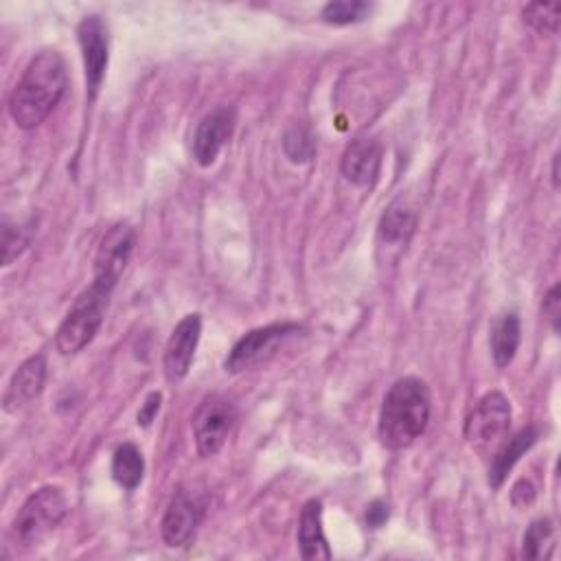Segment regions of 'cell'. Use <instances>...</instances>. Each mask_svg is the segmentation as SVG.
<instances>
[{
    "mask_svg": "<svg viewBox=\"0 0 561 561\" xmlns=\"http://www.w3.org/2000/svg\"><path fill=\"white\" fill-rule=\"evenodd\" d=\"M511 498H513V505L526 507V505H531V502L535 500V489H533V485H531L528 481H520V483L513 487Z\"/></svg>",
    "mask_w": 561,
    "mask_h": 561,
    "instance_id": "obj_27",
    "label": "cell"
},
{
    "mask_svg": "<svg viewBox=\"0 0 561 561\" xmlns=\"http://www.w3.org/2000/svg\"><path fill=\"white\" fill-rule=\"evenodd\" d=\"M298 548L301 557L309 561L318 559H331V548L324 537L322 528V505L320 500H309L298 520Z\"/></svg>",
    "mask_w": 561,
    "mask_h": 561,
    "instance_id": "obj_15",
    "label": "cell"
},
{
    "mask_svg": "<svg viewBox=\"0 0 561 561\" xmlns=\"http://www.w3.org/2000/svg\"><path fill=\"white\" fill-rule=\"evenodd\" d=\"M283 148H285V154L292 163H305L314 156V143H311L309 135L305 130H298V128H294L285 135Z\"/></svg>",
    "mask_w": 561,
    "mask_h": 561,
    "instance_id": "obj_23",
    "label": "cell"
},
{
    "mask_svg": "<svg viewBox=\"0 0 561 561\" xmlns=\"http://www.w3.org/2000/svg\"><path fill=\"white\" fill-rule=\"evenodd\" d=\"M29 246V238L23 229L5 224L3 227V266H12Z\"/></svg>",
    "mask_w": 561,
    "mask_h": 561,
    "instance_id": "obj_24",
    "label": "cell"
},
{
    "mask_svg": "<svg viewBox=\"0 0 561 561\" xmlns=\"http://www.w3.org/2000/svg\"><path fill=\"white\" fill-rule=\"evenodd\" d=\"M145 476V461L137 445L124 443L112 457V479L124 489H137Z\"/></svg>",
    "mask_w": 561,
    "mask_h": 561,
    "instance_id": "obj_19",
    "label": "cell"
},
{
    "mask_svg": "<svg viewBox=\"0 0 561 561\" xmlns=\"http://www.w3.org/2000/svg\"><path fill=\"white\" fill-rule=\"evenodd\" d=\"M554 548V526L550 520H537L524 533L522 554L526 559H548Z\"/></svg>",
    "mask_w": 561,
    "mask_h": 561,
    "instance_id": "obj_20",
    "label": "cell"
},
{
    "mask_svg": "<svg viewBox=\"0 0 561 561\" xmlns=\"http://www.w3.org/2000/svg\"><path fill=\"white\" fill-rule=\"evenodd\" d=\"M417 227V213L404 202H393L380 219V240L384 246H406Z\"/></svg>",
    "mask_w": 561,
    "mask_h": 561,
    "instance_id": "obj_18",
    "label": "cell"
},
{
    "mask_svg": "<svg viewBox=\"0 0 561 561\" xmlns=\"http://www.w3.org/2000/svg\"><path fill=\"white\" fill-rule=\"evenodd\" d=\"M544 316L550 322L552 331L559 333V320H561V290L559 285H552L550 292L544 298Z\"/></svg>",
    "mask_w": 561,
    "mask_h": 561,
    "instance_id": "obj_25",
    "label": "cell"
},
{
    "mask_svg": "<svg viewBox=\"0 0 561 561\" xmlns=\"http://www.w3.org/2000/svg\"><path fill=\"white\" fill-rule=\"evenodd\" d=\"M520 341H522V327H520L518 314L509 311V314H502L494 320V324H492V356H494V362L500 369H505L513 362V358L520 349Z\"/></svg>",
    "mask_w": 561,
    "mask_h": 561,
    "instance_id": "obj_17",
    "label": "cell"
},
{
    "mask_svg": "<svg viewBox=\"0 0 561 561\" xmlns=\"http://www.w3.org/2000/svg\"><path fill=\"white\" fill-rule=\"evenodd\" d=\"M200 333H202L200 314H189L176 324L167 341L165 358H163V369L167 380L180 382L182 378H187L200 343Z\"/></svg>",
    "mask_w": 561,
    "mask_h": 561,
    "instance_id": "obj_10",
    "label": "cell"
},
{
    "mask_svg": "<svg viewBox=\"0 0 561 561\" xmlns=\"http://www.w3.org/2000/svg\"><path fill=\"white\" fill-rule=\"evenodd\" d=\"M132 251H135V231L130 224H117V227H112L99 244V251L94 257V277L119 283L122 275L130 264Z\"/></svg>",
    "mask_w": 561,
    "mask_h": 561,
    "instance_id": "obj_12",
    "label": "cell"
},
{
    "mask_svg": "<svg viewBox=\"0 0 561 561\" xmlns=\"http://www.w3.org/2000/svg\"><path fill=\"white\" fill-rule=\"evenodd\" d=\"M298 331L301 327L294 322H277V324L253 329L244 335V339L238 341V345L231 349L224 367H227V371L231 373L248 371L270 360L272 356H277V352Z\"/></svg>",
    "mask_w": 561,
    "mask_h": 561,
    "instance_id": "obj_5",
    "label": "cell"
},
{
    "mask_svg": "<svg viewBox=\"0 0 561 561\" xmlns=\"http://www.w3.org/2000/svg\"><path fill=\"white\" fill-rule=\"evenodd\" d=\"M511 428V404L509 399L494 391L487 393L470 412L466 421V438L476 450H489L500 443Z\"/></svg>",
    "mask_w": 561,
    "mask_h": 561,
    "instance_id": "obj_7",
    "label": "cell"
},
{
    "mask_svg": "<svg viewBox=\"0 0 561 561\" xmlns=\"http://www.w3.org/2000/svg\"><path fill=\"white\" fill-rule=\"evenodd\" d=\"M66 513H68L66 494L60 487L47 485L27 498V502L16 515L14 533L23 544L36 546L60 526Z\"/></svg>",
    "mask_w": 561,
    "mask_h": 561,
    "instance_id": "obj_4",
    "label": "cell"
},
{
    "mask_svg": "<svg viewBox=\"0 0 561 561\" xmlns=\"http://www.w3.org/2000/svg\"><path fill=\"white\" fill-rule=\"evenodd\" d=\"M115 288L117 283L94 277L90 288L73 303L55 335V347L62 356H75L94 341Z\"/></svg>",
    "mask_w": 561,
    "mask_h": 561,
    "instance_id": "obj_3",
    "label": "cell"
},
{
    "mask_svg": "<svg viewBox=\"0 0 561 561\" xmlns=\"http://www.w3.org/2000/svg\"><path fill=\"white\" fill-rule=\"evenodd\" d=\"M206 513V500L200 492H193L189 487H180L163 518V539L171 548L187 546L197 526L202 524Z\"/></svg>",
    "mask_w": 561,
    "mask_h": 561,
    "instance_id": "obj_8",
    "label": "cell"
},
{
    "mask_svg": "<svg viewBox=\"0 0 561 561\" xmlns=\"http://www.w3.org/2000/svg\"><path fill=\"white\" fill-rule=\"evenodd\" d=\"M371 12H373V8L369 3H362V0H333V3L324 5L322 21L327 25L345 27V25H354V23L369 18Z\"/></svg>",
    "mask_w": 561,
    "mask_h": 561,
    "instance_id": "obj_21",
    "label": "cell"
},
{
    "mask_svg": "<svg viewBox=\"0 0 561 561\" xmlns=\"http://www.w3.org/2000/svg\"><path fill=\"white\" fill-rule=\"evenodd\" d=\"M44 380H47V362L42 356H34L29 360H25L18 371L14 373L8 393L3 397L5 410L8 412H18V408L27 406L29 401H34L42 388H44Z\"/></svg>",
    "mask_w": 561,
    "mask_h": 561,
    "instance_id": "obj_14",
    "label": "cell"
},
{
    "mask_svg": "<svg viewBox=\"0 0 561 561\" xmlns=\"http://www.w3.org/2000/svg\"><path fill=\"white\" fill-rule=\"evenodd\" d=\"M380 167H382V145L375 139L360 137L347 145L341 169L349 182L358 187H371L380 174Z\"/></svg>",
    "mask_w": 561,
    "mask_h": 561,
    "instance_id": "obj_13",
    "label": "cell"
},
{
    "mask_svg": "<svg viewBox=\"0 0 561 561\" xmlns=\"http://www.w3.org/2000/svg\"><path fill=\"white\" fill-rule=\"evenodd\" d=\"M537 436H539L537 428L528 425V428H522L507 443H502V447L496 452V457L492 461V468H489V485L494 489H498L507 481L509 472L515 468V463L522 459V455L531 450L533 443L537 441Z\"/></svg>",
    "mask_w": 561,
    "mask_h": 561,
    "instance_id": "obj_16",
    "label": "cell"
},
{
    "mask_svg": "<svg viewBox=\"0 0 561 561\" xmlns=\"http://www.w3.org/2000/svg\"><path fill=\"white\" fill-rule=\"evenodd\" d=\"M161 401H163V395H161L158 391H154V393L148 395L143 408L139 410V425H143V428L152 425V421L156 419V415H158V410H161Z\"/></svg>",
    "mask_w": 561,
    "mask_h": 561,
    "instance_id": "obj_26",
    "label": "cell"
},
{
    "mask_svg": "<svg viewBox=\"0 0 561 561\" xmlns=\"http://www.w3.org/2000/svg\"><path fill=\"white\" fill-rule=\"evenodd\" d=\"M235 128V112L227 105L215 107L200 122L193 137V158L200 167H211Z\"/></svg>",
    "mask_w": 561,
    "mask_h": 561,
    "instance_id": "obj_11",
    "label": "cell"
},
{
    "mask_svg": "<svg viewBox=\"0 0 561 561\" xmlns=\"http://www.w3.org/2000/svg\"><path fill=\"white\" fill-rule=\"evenodd\" d=\"M432 412L430 388L419 378L397 380L380 410V438L388 450H406L428 428Z\"/></svg>",
    "mask_w": 561,
    "mask_h": 561,
    "instance_id": "obj_2",
    "label": "cell"
},
{
    "mask_svg": "<svg viewBox=\"0 0 561 561\" xmlns=\"http://www.w3.org/2000/svg\"><path fill=\"white\" fill-rule=\"evenodd\" d=\"M77 38L84 58L86 88L90 99H94L107 68V31L103 21L99 16H86L77 27Z\"/></svg>",
    "mask_w": 561,
    "mask_h": 561,
    "instance_id": "obj_9",
    "label": "cell"
},
{
    "mask_svg": "<svg viewBox=\"0 0 561 561\" xmlns=\"http://www.w3.org/2000/svg\"><path fill=\"white\" fill-rule=\"evenodd\" d=\"M552 184L559 187V154H554L552 158Z\"/></svg>",
    "mask_w": 561,
    "mask_h": 561,
    "instance_id": "obj_29",
    "label": "cell"
},
{
    "mask_svg": "<svg viewBox=\"0 0 561 561\" xmlns=\"http://www.w3.org/2000/svg\"><path fill=\"white\" fill-rule=\"evenodd\" d=\"M66 64L58 51H40L25 68L10 97V115L21 130H34L49 119L66 92Z\"/></svg>",
    "mask_w": 561,
    "mask_h": 561,
    "instance_id": "obj_1",
    "label": "cell"
},
{
    "mask_svg": "<svg viewBox=\"0 0 561 561\" xmlns=\"http://www.w3.org/2000/svg\"><path fill=\"white\" fill-rule=\"evenodd\" d=\"M522 18L537 34L554 36L559 31L561 5L559 3H533V5H526L522 10Z\"/></svg>",
    "mask_w": 561,
    "mask_h": 561,
    "instance_id": "obj_22",
    "label": "cell"
},
{
    "mask_svg": "<svg viewBox=\"0 0 561 561\" xmlns=\"http://www.w3.org/2000/svg\"><path fill=\"white\" fill-rule=\"evenodd\" d=\"M386 520H388V507H386V502H382V500L371 502V507H369V511H367V524L373 526V528H380Z\"/></svg>",
    "mask_w": 561,
    "mask_h": 561,
    "instance_id": "obj_28",
    "label": "cell"
},
{
    "mask_svg": "<svg viewBox=\"0 0 561 561\" xmlns=\"http://www.w3.org/2000/svg\"><path fill=\"white\" fill-rule=\"evenodd\" d=\"M238 421V408L227 397H208L193 417V438L202 459L215 457Z\"/></svg>",
    "mask_w": 561,
    "mask_h": 561,
    "instance_id": "obj_6",
    "label": "cell"
}]
</instances>
